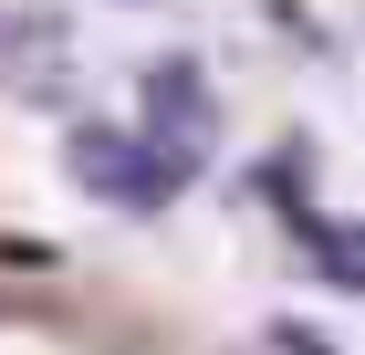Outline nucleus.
Returning <instances> with one entry per match:
<instances>
[{
    "mask_svg": "<svg viewBox=\"0 0 365 355\" xmlns=\"http://www.w3.org/2000/svg\"><path fill=\"white\" fill-rule=\"evenodd\" d=\"M261 355H334L313 324H261Z\"/></svg>",
    "mask_w": 365,
    "mask_h": 355,
    "instance_id": "nucleus-3",
    "label": "nucleus"
},
{
    "mask_svg": "<svg viewBox=\"0 0 365 355\" xmlns=\"http://www.w3.org/2000/svg\"><path fill=\"white\" fill-rule=\"evenodd\" d=\"M73 178H84L94 199H115V209H157V199L178 189V167L146 136H115V126H84V136H73Z\"/></svg>",
    "mask_w": 365,
    "mask_h": 355,
    "instance_id": "nucleus-1",
    "label": "nucleus"
},
{
    "mask_svg": "<svg viewBox=\"0 0 365 355\" xmlns=\"http://www.w3.org/2000/svg\"><path fill=\"white\" fill-rule=\"evenodd\" d=\"M324 272H334V282H365V219H334V230H324Z\"/></svg>",
    "mask_w": 365,
    "mask_h": 355,
    "instance_id": "nucleus-2",
    "label": "nucleus"
}]
</instances>
